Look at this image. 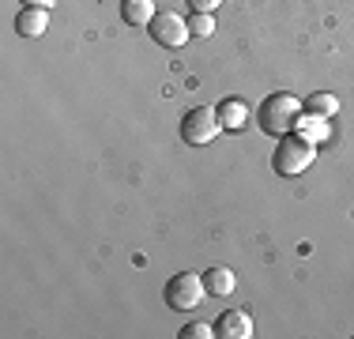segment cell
Segmentation results:
<instances>
[{
    "label": "cell",
    "mask_w": 354,
    "mask_h": 339,
    "mask_svg": "<svg viewBox=\"0 0 354 339\" xmlns=\"http://www.w3.org/2000/svg\"><path fill=\"white\" fill-rule=\"evenodd\" d=\"M218 121H223V129L226 132H241L245 129V121H249V106L241 98H226V102H218Z\"/></svg>",
    "instance_id": "cell-8"
},
{
    "label": "cell",
    "mask_w": 354,
    "mask_h": 339,
    "mask_svg": "<svg viewBox=\"0 0 354 339\" xmlns=\"http://www.w3.org/2000/svg\"><path fill=\"white\" fill-rule=\"evenodd\" d=\"M218 4H223V0H189L192 12H215Z\"/></svg>",
    "instance_id": "cell-14"
},
{
    "label": "cell",
    "mask_w": 354,
    "mask_h": 339,
    "mask_svg": "<svg viewBox=\"0 0 354 339\" xmlns=\"http://www.w3.org/2000/svg\"><path fill=\"white\" fill-rule=\"evenodd\" d=\"M313 158H317V143L309 140V136H301V132L279 136V147L272 151V166H275V174H279V177L306 174V170L313 166Z\"/></svg>",
    "instance_id": "cell-1"
},
{
    "label": "cell",
    "mask_w": 354,
    "mask_h": 339,
    "mask_svg": "<svg viewBox=\"0 0 354 339\" xmlns=\"http://www.w3.org/2000/svg\"><path fill=\"white\" fill-rule=\"evenodd\" d=\"M204 294H207L204 275H196V271H181V275H174L170 283H166V305H170V309H181V313L204 305Z\"/></svg>",
    "instance_id": "cell-4"
},
{
    "label": "cell",
    "mask_w": 354,
    "mask_h": 339,
    "mask_svg": "<svg viewBox=\"0 0 354 339\" xmlns=\"http://www.w3.org/2000/svg\"><path fill=\"white\" fill-rule=\"evenodd\" d=\"M218 132H223V121H218L215 106H192L189 113L181 117V140L189 143V147H204V143H212Z\"/></svg>",
    "instance_id": "cell-3"
},
{
    "label": "cell",
    "mask_w": 354,
    "mask_h": 339,
    "mask_svg": "<svg viewBox=\"0 0 354 339\" xmlns=\"http://www.w3.org/2000/svg\"><path fill=\"white\" fill-rule=\"evenodd\" d=\"M177 336H181V339H212L215 328H212V324H185Z\"/></svg>",
    "instance_id": "cell-13"
},
{
    "label": "cell",
    "mask_w": 354,
    "mask_h": 339,
    "mask_svg": "<svg viewBox=\"0 0 354 339\" xmlns=\"http://www.w3.org/2000/svg\"><path fill=\"white\" fill-rule=\"evenodd\" d=\"M49 27V12L46 8H23L19 15H15V30L23 34V38H41Z\"/></svg>",
    "instance_id": "cell-7"
},
{
    "label": "cell",
    "mask_w": 354,
    "mask_h": 339,
    "mask_svg": "<svg viewBox=\"0 0 354 339\" xmlns=\"http://www.w3.org/2000/svg\"><path fill=\"white\" fill-rule=\"evenodd\" d=\"M234 283H238V279H234L230 268H207L204 271V286H207V294H212V298H230Z\"/></svg>",
    "instance_id": "cell-10"
},
{
    "label": "cell",
    "mask_w": 354,
    "mask_h": 339,
    "mask_svg": "<svg viewBox=\"0 0 354 339\" xmlns=\"http://www.w3.org/2000/svg\"><path fill=\"white\" fill-rule=\"evenodd\" d=\"M189 30H192V34H200V38H212V34H215L212 12H196V15L189 19Z\"/></svg>",
    "instance_id": "cell-12"
},
{
    "label": "cell",
    "mask_w": 354,
    "mask_h": 339,
    "mask_svg": "<svg viewBox=\"0 0 354 339\" xmlns=\"http://www.w3.org/2000/svg\"><path fill=\"white\" fill-rule=\"evenodd\" d=\"M147 34L158 42L162 49H181L185 42L192 38V30H189V23L181 19L177 12H158L155 19H151V27H147Z\"/></svg>",
    "instance_id": "cell-5"
},
{
    "label": "cell",
    "mask_w": 354,
    "mask_h": 339,
    "mask_svg": "<svg viewBox=\"0 0 354 339\" xmlns=\"http://www.w3.org/2000/svg\"><path fill=\"white\" fill-rule=\"evenodd\" d=\"M298 117H301V102L290 91H275L260 106V129L268 136H286V132L298 129Z\"/></svg>",
    "instance_id": "cell-2"
},
{
    "label": "cell",
    "mask_w": 354,
    "mask_h": 339,
    "mask_svg": "<svg viewBox=\"0 0 354 339\" xmlns=\"http://www.w3.org/2000/svg\"><path fill=\"white\" fill-rule=\"evenodd\" d=\"M215 336L223 339H249L252 336V317L245 309H226L215 324Z\"/></svg>",
    "instance_id": "cell-6"
},
{
    "label": "cell",
    "mask_w": 354,
    "mask_h": 339,
    "mask_svg": "<svg viewBox=\"0 0 354 339\" xmlns=\"http://www.w3.org/2000/svg\"><path fill=\"white\" fill-rule=\"evenodd\" d=\"M306 109L328 121V117H335V113H339V98H335V95H324V91H317V95H309Z\"/></svg>",
    "instance_id": "cell-11"
},
{
    "label": "cell",
    "mask_w": 354,
    "mask_h": 339,
    "mask_svg": "<svg viewBox=\"0 0 354 339\" xmlns=\"http://www.w3.org/2000/svg\"><path fill=\"white\" fill-rule=\"evenodd\" d=\"M155 15V0H121V19L129 27H151Z\"/></svg>",
    "instance_id": "cell-9"
},
{
    "label": "cell",
    "mask_w": 354,
    "mask_h": 339,
    "mask_svg": "<svg viewBox=\"0 0 354 339\" xmlns=\"http://www.w3.org/2000/svg\"><path fill=\"white\" fill-rule=\"evenodd\" d=\"M23 4H27V8H49L53 0H23Z\"/></svg>",
    "instance_id": "cell-15"
}]
</instances>
